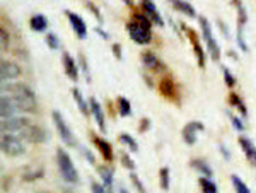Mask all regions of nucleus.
I'll use <instances>...</instances> for the list:
<instances>
[{
  "instance_id": "6ab92c4d",
  "label": "nucleus",
  "mask_w": 256,
  "mask_h": 193,
  "mask_svg": "<svg viewBox=\"0 0 256 193\" xmlns=\"http://www.w3.org/2000/svg\"><path fill=\"white\" fill-rule=\"evenodd\" d=\"M159 92L162 94L166 100H176L178 98V92H176V84L174 80L171 79L169 76L162 77L159 82Z\"/></svg>"
},
{
  "instance_id": "bb28decb",
  "label": "nucleus",
  "mask_w": 256,
  "mask_h": 193,
  "mask_svg": "<svg viewBox=\"0 0 256 193\" xmlns=\"http://www.w3.org/2000/svg\"><path fill=\"white\" fill-rule=\"evenodd\" d=\"M198 184H200V188L204 193H218L217 184L214 183L210 178H204V176H202V178L198 180Z\"/></svg>"
},
{
  "instance_id": "2f4dec72",
  "label": "nucleus",
  "mask_w": 256,
  "mask_h": 193,
  "mask_svg": "<svg viewBox=\"0 0 256 193\" xmlns=\"http://www.w3.org/2000/svg\"><path fill=\"white\" fill-rule=\"evenodd\" d=\"M120 159H122V166L123 168H126L130 173H134V170H135V161L130 158V154H126V152H120Z\"/></svg>"
},
{
  "instance_id": "cd10ccee",
  "label": "nucleus",
  "mask_w": 256,
  "mask_h": 193,
  "mask_svg": "<svg viewBox=\"0 0 256 193\" xmlns=\"http://www.w3.org/2000/svg\"><path fill=\"white\" fill-rule=\"evenodd\" d=\"M118 140L123 144V146H126L128 149L132 150V152H137L138 150V144H137V140H135L134 137H132L130 134H122L118 137Z\"/></svg>"
},
{
  "instance_id": "f704fd0d",
  "label": "nucleus",
  "mask_w": 256,
  "mask_h": 193,
  "mask_svg": "<svg viewBox=\"0 0 256 193\" xmlns=\"http://www.w3.org/2000/svg\"><path fill=\"white\" fill-rule=\"evenodd\" d=\"M79 62H80V68L82 72H84L86 79H88V82H90V70H89V65H88V60H86V55L84 53H79Z\"/></svg>"
},
{
  "instance_id": "ddd939ff",
  "label": "nucleus",
  "mask_w": 256,
  "mask_h": 193,
  "mask_svg": "<svg viewBox=\"0 0 256 193\" xmlns=\"http://www.w3.org/2000/svg\"><path fill=\"white\" fill-rule=\"evenodd\" d=\"M18 112L19 110L16 106V102L12 101V98L7 96V94H2V98H0V116H2V120L14 118Z\"/></svg>"
},
{
  "instance_id": "f8f14e48",
  "label": "nucleus",
  "mask_w": 256,
  "mask_h": 193,
  "mask_svg": "<svg viewBox=\"0 0 256 193\" xmlns=\"http://www.w3.org/2000/svg\"><path fill=\"white\" fill-rule=\"evenodd\" d=\"M62 65H64V70L70 80H74V82L79 80V67H77V64H76V58H74L68 52L62 53Z\"/></svg>"
},
{
  "instance_id": "20e7f679",
  "label": "nucleus",
  "mask_w": 256,
  "mask_h": 193,
  "mask_svg": "<svg viewBox=\"0 0 256 193\" xmlns=\"http://www.w3.org/2000/svg\"><path fill=\"white\" fill-rule=\"evenodd\" d=\"M126 32L130 36V40L135 41L137 44H148L152 41V28L144 26V24H140L134 19L130 22H126Z\"/></svg>"
},
{
  "instance_id": "f3484780",
  "label": "nucleus",
  "mask_w": 256,
  "mask_h": 193,
  "mask_svg": "<svg viewBox=\"0 0 256 193\" xmlns=\"http://www.w3.org/2000/svg\"><path fill=\"white\" fill-rule=\"evenodd\" d=\"M238 140H239V146H241L242 152L246 156V159L256 168V146L253 144V140L248 138L246 135H239Z\"/></svg>"
},
{
  "instance_id": "9d476101",
  "label": "nucleus",
  "mask_w": 256,
  "mask_h": 193,
  "mask_svg": "<svg viewBox=\"0 0 256 193\" xmlns=\"http://www.w3.org/2000/svg\"><path fill=\"white\" fill-rule=\"evenodd\" d=\"M204 130H205V126H204V123H202V122L193 120V122L186 123V125H184V128L181 130V135H183L184 144H188V146H195V144H196V134L204 132Z\"/></svg>"
},
{
  "instance_id": "f257e3e1",
  "label": "nucleus",
  "mask_w": 256,
  "mask_h": 193,
  "mask_svg": "<svg viewBox=\"0 0 256 193\" xmlns=\"http://www.w3.org/2000/svg\"><path fill=\"white\" fill-rule=\"evenodd\" d=\"M12 98V101L16 102L19 112L22 113H34L36 112V94L34 91L26 84H7L2 82V92Z\"/></svg>"
},
{
  "instance_id": "9b49d317",
  "label": "nucleus",
  "mask_w": 256,
  "mask_h": 193,
  "mask_svg": "<svg viewBox=\"0 0 256 193\" xmlns=\"http://www.w3.org/2000/svg\"><path fill=\"white\" fill-rule=\"evenodd\" d=\"M20 76V67L12 60H2L0 64V79L2 82L16 80Z\"/></svg>"
},
{
  "instance_id": "c03bdc74",
  "label": "nucleus",
  "mask_w": 256,
  "mask_h": 193,
  "mask_svg": "<svg viewBox=\"0 0 256 193\" xmlns=\"http://www.w3.org/2000/svg\"><path fill=\"white\" fill-rule=\"evenodd\" d=\"M218 149H220V152H222V156H224L226 161H229V159H230V152H229V149H227V147L224 146V144H220V146H218Z\"/></svg>"
},
{
  "instance_id": "1a4fd4ad",
  "label": "nucleus",
  "mask_w": 256,
  "mask_h": 193,
  "mask_svg": "<svg viewBox=\"0 0 256 193\" xmlns=\"http://www.w3.org/2000/svg\"><path fill=\"white\" fill-rule=\"evenodd\" d=\"M65 16L68 18V22H70V26H72V30H74V32H76L77 38L79 40L88 38V24L84 22V19L72 10H65Z\"/></svg>"
},
{
  "instance_id": "49530a36",
  "label": "nucleus",
  "mask_w": 256,
  "mask_h": 193,
  "mask_svg": "<svg viewBox=\"0 0 256 193\" xmlns=\"http://www.w3.org/2000/svg\"><path fill=\"white\" fill-rule=\"evenodd\" d=\"M94 31H96L98 34L101 36L102 40H110V34H108V32H104V31H102L101 28H94Z\"/></svg>"
},
{
  "instance_id": "2eb2a0df",
  "label": "nucleus",
  "mask_w": 256,
  "mask_h": 193,
  "mask_svg": "<svg viewBox=\"0 0 256 193\" xmlns=\"http://www.w3.org/2000/svg\"><path fill=\"white\" fill-rule=\"evenodd\" d=\"M89 108H90V114L96 120L99 130L102 134H106V118H104V112H102V106L99 104L96 98H89Z\"/></svg>"
},
{
  "instance_id": "f03ea898",
  "label": "nucleus",
  "mask_w": 256,
  "mask_h": 193,
  "mask_svg": "<svg viewBox=\"0 0 256 193\" xmlns=\"http://www.w3.org/2000/svg\"><path fill=\"white\" fill-rule=\"evenodd\" d=\"M56 164H58V171L62 178H64V182L70 184L79 183V171L74 166L72 158L68 156V152L65 149H62V147L56 149Z\"/></svg>"
},
{
  "instance_id": "79ce46f5",
  "label": "nucleus",
  "mask_w": 256,
  "mask_h": 193,
  "mask_svg": "<svg viewBox=\"0 0 256 193\" xmlns=\"http://www.w3.org/2000/svg\"><path fill=\"white\" fill-rule=\"evenodd\" d=\"M90 192H92V193H108L104 190V186H102L101 183H98V182L90 183Z\"/></svg>"
},
{
  "instance_id": "a19ab883",
  "label": "nucleus",
  "mask_w": 256,
  "mask_h": 193,
  "mask_svg": "<svg viewBox=\"0 0 256 193\" xmlns=\"http://www.w3.org/2000/svg\"><path fill=\"white\" fill-rule=\"evenodd\" d=\"M88 9H90V10H92V14H94V16H96L98 22H99V24H101V22H102V16H101V12H99V9H98V7H96V6H94V4H92V2H89V4H88Z\"/></svg>"
},
{
  "instance_id": "423d86ee",
  "label": "nucleus",
  "mask_w": 256,
  "mask_h": 193,
  "mask_svg": "<svg viewBox=\"0 0 256 193\" xmlns=\"http://www.w3.org/2000/svg\"><path fill=\"white\" fill-rule=\"evenodd\" d=\"M181 28H183V31L186 32L190 43H192L193 53H195L196 62H198V67L204 68V67H205V52H204V48H202V44H200V38H198L196 31H195V30H192V28H188L186 24H181Z\"/></svg>"
},
{
  "instance_id": "a878e982",
  "label": "nucleus",
  "mask_w": 256,
  "mask_h": 193,
  "mask_svg": "<svg viewBox=\"0 0 256 193\" xmlns=\"http://www.w3.org/2000/svg\"><path fill=\"white\" fill-rule=\"evenodd\" d=\"M229 102L234 106V108H238V110H239V113H241L242 116H244V118L248 116V108H246L244 101H242L236 92H230V94H229Z\"/></svg>"
},
{
  "instance_id": "7ed1b4c3",
  "label": "nucleus",
  "mask_w": 256,
  "mask_h": 193,
  "mask_svg": "<svg viewBox=\"0 0 256 193\" xmlns=\"http://www.w3.org/2000/svg\"><path fill=\"white\" fill-rule=\"evenodd\" d=\"M0 147H2V152L9 156V158H18V156L26 154V144H24L22 137H18V135L12 134L2 135Z\"/></svg>"
},
{
  "instance_id": "473e14b6",
  "label": "nucleus",
  "mask_w": 256,
  "mask_h": 193,
  "mask_svg": "<svg viewBox=\"0 0 256 193\" xmlns=\"http://www.w3.org/2000/svg\"><path fill=\"white\" fill-rule=\"evenodd\" d=\"M220 68H222V76H224L226 86H227V88H230V89H232L234 86H236V77H234L232 74H230V70L226 67V65H222Z\"/></svg>"
},
{
  "instance_id": "58836bf2",
  "label": "nucleus",
  "mask_w": 256,
  "mask_h": 193,
  "mask_svg": "<svg viewBox=\"0 0 256 193\" xmlns=\"http://www.w3.org/2000/svg\"><path fill=\"white\" fill-rule=\"evenodd\" d=\"M150 125H152L150 118H142V120H140V125H138V132H140V134H146V132H148V128H150Z\"/></svg>"
},
{
  "instance_id": "09e8293b",
  "label": "nucleus",
  "mask_w": 256,
  "mask_h": 193,
  "mask_svg": "<svg viewBox=\"0 0 256 193\" xmlns=\"http://www.w3.org/2000/svg\"><path fill=\"white\" fill-rule=\"evenodd\" d=\"M118 193H130V192H128L126 188H123V186H122V188H120V190H118Z\"/></svg>"
},
{
  "instance_id": "ea45409f",
  "label": "nucleus",
  "mask_w": 256,
  "mask_h": 193,
  "mask_svg": "<svg viewBox=\"0 0 256 193\" xmlns=\"http://www.w3.org/2000/svg\"><path fill=\"white\" fill-rule=\"evenodd\" d=\"M111 52H113V55L116 56V60L123 58V50H122V44L120 43H114L113 46H111Z\"/></svg>"
},
{
  "instance_id": "5701e85b",
  "label": "nucleus",
  "mask_w": 256,
  "mask_h": 193,
  "mask_svg": "<svg viewBox=\"0 0 256 193\" xmlns=\"http://www.w3.org/2000/svg\"><path fill=\"white\" fill-rule=\"evenodd\" d=\"M172 9L184 14L186 18H196V12L193 9V6L190 2H183V0H172Z\"/></svg>"
},
{
  "instance_id": "7c9ffc66",
  "label": "nucleus",
  "mask_w": 256,
  "mask_h": 193,
  "mask_svg": "<svg viewBox=\"0 0 256 193\" xmlns=\"http://www.w3.org/2000/svg\"><path fill=\"white\" fill-rule=\"evenodd\" d=\"M44 41H46V44H48L50 50H60L62 41H60L58 36L55 34V32H48L46 38H44Z\"/></svg>"
},
{
  "instance_id": "de8ad7c7",
  "label": "nucleus",
  "mask_w": 256,
  "mask_h": 193,
  "mask_svg": "<svg viewBox=\"0 0 256 193\" xmlns=\"http://www.w3.org/2000/svg\"><path fill=\"white\" fill-rule=\"evenodd\" d=\"M227 55H229V56H230V58H232V60H238V53H236V52L229 50V52H227Z\"/></svg>"
},
{
  "instance_id": "4c0bfd02",
  "label": "nucleus",
  "mask_w": 256,
  "mask_h": 193,
  "mask_svg": "<svg viewBox=\"0 0 256 193\" xmlns=\"http://www.w3.org/2000/svg\"><path fill=\"white\" fill-rule=\"evenodd\" d=\"M229 118H230V123H232V126L238 130V132H242V130L246 128L244 126V123H242V120L239 116H234V114H229Z\"/></svg>"
},
{
  "instance_id": "e433bc0d",
  "label": "nucleus",
  "mask_w": 256,
  "mask_h": 193,
  "mask_svg": "<svg viewBox=\"0 0 256 193\" xmlns=\"http://www.w3.org/2000/svg\"><path fill=\"white\" fill-rule=\"evenodd\" d=\"M0 43H2V52H6L9 48V34H7V30L6 28H0Z\"/></svg>"
},
{
  "instance_id": "dca6fc26",
  "label": "nucleus",
  "mask_w": 256,
  "mask_h": 193,
  "mask_svg": "<svg viewBox=\"0 0 256 193\" xmlns=\"http://www.w3.org/2000/svg\"><path fill=\"white\" fill-rule=\"evenodd\" d=\"M90 135V138H92V142L96 144V147L99 149V152L102 154V158L106 159L108 162H111L114 159V152H113V147H111V144L108 142V140H104V138H101L99 135H96V134H92L90 132L89 134Z\"/></svg>"
},
{
  "instance_id": "a211bd4d",
  "label": "nucleus",
  "mask_w": 256,
  "mask_h": 193,
  "mask_svg": "<svg viewBox=\"0 0 256 193\" xmlns=\"http://www.w3.org/2000/svg\"><path fill=\"white\" fill-rule=\"evenodd\" d=\"M98 174L101 176V184L108 193H113V183H114V170L110 166H99Z\"/></svg>"
},
{
  "instance_id": "a18cd8bd",
  "label": "nucleus",
  "mask_w": 256,
  "mask_h": 193,
  "mask_svg": "<svg viewBox=\"0 0 256 193\" xmlns=\"http://www.w3.org/2000/svg\"><path fill=\"white\" fill-rule=\"evenodd\" d=\"M217 24H218V26H220V30H222V34H224L226 38H230L229 31H227V26H224V22H222V20H217Z\"/></svg>"
},
{
  "instance_id": "393cba45",
  "label": "nucleus",
  "mask_w": 256,
  "mask_h": 193,
  "mask_svg": "<svg viewBox=\"0 0 256 193\" xmlns=\"http://www.w3.org/2000/svg\"><path fill=\"white\" fill-rule=\"evenodd\" d=\"M116 104H118L120 116H123V118L132 116V104H130V100H126L125 96H118Z\"/></svg>"
},
{
  "instance_id": "b1692460",
  "label": "nucleus",
  "mask_w": 256,
  "mask_h": 193,
  "mask_svg": "<svg viewBox=\"0 0 256 193\" xmlns=\"http://www.w3.org/2000/svg\"><path fill=\"white\" fill-rule=\"evenodd\" d=\"M30 26L32 31L36 32H44L48 30V19L43 14H34L30 20Z\"/></svg>"
},
{
  "instance_id": "37998d69",
  "label": "nucleus",
  "mask_w": 256,
  "mask_h": 193,
  "mask_svg": "<svg viewBox=\"0 0 256 193\" xmlns=\"http://www.w3.org/2000/svg\"><path fill=\"white\" fill-rule=\"evenodd\" d=\"M82 152H84V158L88 159V161H89L90 164H94V162H96V158H94V156H92V152H90V150H88V149H86V147H82Z\"/></svg>"
},
{
  "instance_id": "4be33fe9",
  "label": "nucleus",
  "mask_w": 256,
  "mask_h": 193,
  "mask_svg": "<svg viewBox=\"0 0 256 193\" xmlns=\"http://www.w3.org/2000/svg\"><path fill=\"white\" fill-rule=\"evenodd\" d=\"M72 96H74V101H76V104H77V108L80 110V113L84 114V116H89L90 114V108H89V102L86 101V98L82 96V92H80V89H77V88H74L72 89Z\"/></svg>"
},
{
  "instance_id": "c85d7f7f",
  "label": "nucleus",
  "mask_w": 256,
  "mask_h": 193,
  "mask_svg": "<svg viewBox=\"0 0 256 193\" xmlns=\"http://www.w3.org/2000/svg\"><path fill=\"white\" fill-rule=\"evenodd\" d=\"M230 182H232V186H234V190H236V193H251V190L248 188V184L242 182L238 174L230 176Z\"/></svg>"
},
{
  "instance_id": "6e6552de",
  "label": "nucleus",
  "mask_w": 256,
  "mask_h": 193,
  "mask_svg": "<svg viewBox=\"0 0 256 193\" xmlns=\"http://www.w3.org/2000/svg\"><path fill=\"white\" fill-rule=\"evenodd\" d=\"M31 125V120L28 116H14L9 120H2V132L4 134H18Z\"/></svg>"
},
{
  "instance_id": "72a5a7b5",
  "label": "nucleus",
  "mask_w": 256,
  "mask_h": 193,
  "mask_svg": "<svg viewBox=\"0 0 256 193\" xmlns=\"http://www.w3.org/2000/svg\"><path fill=\"white\" fill-rule=\"evenodd\" d=\"M238 44H239V48H241V52H244V53L250 52L248 43L244 40V31H242V26H238Z\"/></svg>"
},
{
  "instance_id": "39448f33",
  "label": "nucleus",
  "mask_w": 256,
  "mask_h": 193,
  "mask_svg": "<svg viewBox=\"0 0 256 193\" xmlns=\"http://www.w3.org/2000/svg\"><path fill=\"white\" fill-rule=\"evenodd\" d=\"M52 118H53V125H55L56 132H58V137L62 138V142H64L67 147H76L77 140H76V137H74L72 130L68 128L65 118L62 116V113L56 112V110H53V112H52Z\"/></svg>"
},
{
  "instance_id": "412c9836",
  "label": "nucleus",
  "mask_w": 256,
  "mask_h": 193,
  "mask_svg": "<svg viewBox=\"0 0 256 193\" xmlns=\"http://www.w3.org/2000/svg\"><path fill=\"white\" fill-rule=\"evenodd\" d=\"M140 58H142V64L146 65L148 70H158V68H164V65L160 64V60L158 58V55L152 52H144L142 55H140Z\"/></svg>"
},
{
  "instance_id": "c9c22d12",
  "label": "nucleus",
  "mask_w": 256,
  "mask_h": 193,
  "mask_svg": "<svg viewBox=\"0 0 256 193\" xmlns=\"http://www.w3.org/2000/svg\"><path fill=\"white\" fill-rule=\"evenodd\" d=\"M130 182H132V184H134L135 188H137V192H138V193H147V192H146V186H144V183L140 182L138 174L130 173Z\"/></svg>"
},
{
  "instance_id": "aec40b11",
  "label": "nucleus",
  "mask_w": 256,
  "mask_h": 193,
  "mask_svg": "<svg viewBox=\"0 0 256 193\" xmlns=\"http://www.w3.org/2000/svg\"><path fill=\"white\" fill-rule=\"evenodd\" d=\"M190 166L193 168L195 171H198L204 178H214V171L212 168H210V164L205 161V159H192V162H190Z\"/></svg>"
},
{
  "instance_id": "0eeeda50",
  "label": "nucleus",
  "mask_w": 256,
  "mask_h": 193,
  "mask_svg": "<svg viewBox=\"0 0 256 193\" xmlns=\"http://www.w3.org/2000/svg\"><path fill=\"white\" fill-rule=\"evenodd\" d=\"M20 137L31 144H44L48 140V132L43 128V126L31 123L28 128H24L22 132H20Z\"/></svg>"
},
{
  "instance_id": "4468645a",
  "label": "nucleus",
  "mask_w": 256,
  "mask_h": 193,
  "mask_svg": "<svg viewBox=\"0 0 256 193\" xmlns=\"http://www.w3.org/2000/svg\"><path fill=\"white\" fill-rule=\"evenodd\" d=\"M140 7H142L144 14L152 20V24H158L159 28L164 26V20L160 18V14H159V10L154 2H150V0H142V2H140Z\"/></svg>"
},
{
  "instance_id": "c756f323",
  "label": "nucleus",
  "mask_w": 256,
  "mask_h": 193,
  "mask_svg": "<svg viewBox=\"0 0 256 193\" xmlns=\"http://www.w3.org/2000/svg\"><path fill=\"white\" fill-rule=\"evenodd\" d=\"M159 180H160V188H162L164 192L169 190V183H171V176H169V168H160L159 171Z\"/></svg>"
}]
</instances>
